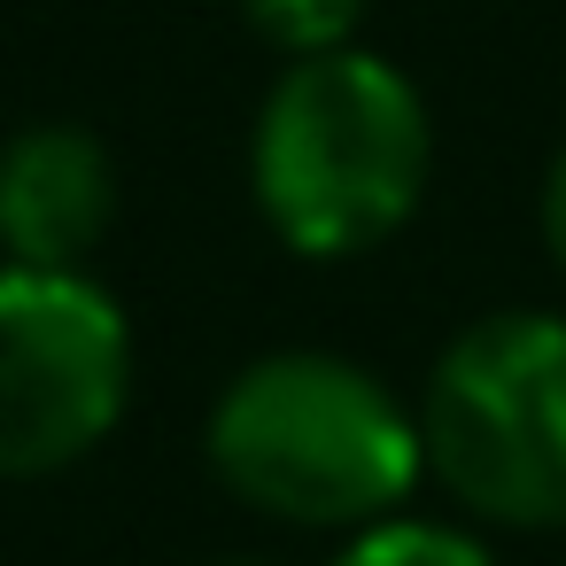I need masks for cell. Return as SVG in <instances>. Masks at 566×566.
Wrapping results in <instances>:
<instances>
[{"label":"cell","instance_id":"8","mask_svg":"<svg viewBox=\"0 0 566 566\" xmlns=\"http://www.w3.org/2000/svg\"><path fill=\"white\" fill-rule=\"evenodd\" d=\"M543 241H551V256H558V272H566V148H558L551 171H543Z\"/></svg>","mask_w":566,"mask_h":566},{"label":"cell","instance_id":"2","mask_svg":"<svg viewBox=\"0 0 566 566\" xmlns=\"http://www.w3.org/2000/svg\"><path fill=\"white\" fill-rule=\"evenodd\" d=\"M434 125L419 86L365 55H295L287 78L256 109L249 187L264 226L295 256H357L380 249L427 195Z\"/></svg>","mask_w":566,"mask_h":566},{"label":"cell","instance_id":"1","mask_svg":"<svg viewBox=\"0 0 566 566\" xmlns=\"http://www.w3.org/2000/svg\"><path fill=\"white\" fill-rule=\"evenodd\" d=\"M210 473L287 527H373L427 473L419 411L334 349H272L210 403Z\"/></svg>","mask_w":566,"mask_h":566},{"label":"cell","instance_id":"9","mask_svg":"<svg viewBox=\"0 0 566 566\" xmlns=\"http://www.w3.org/2000/svg\"><path fill=\"white\" fill-rule=\"evenodd\" d=\"M218 566H280V558H218Z\"/></svg>","mask_w":566,"mask_h":566},{"label":"cell","instance_id":"6","mask_svg":"<svg viewBox=\"0 0 566 566\" xmlns=\"http://www.w3.org/2000/svg\"><path fill=\"white\" fill-rule=\"evenodd\" d=\"M334 566H496V558H489L481 535H465L450 520H403V512H388L373 527H349V543H342Z\"/></svg>","mask_w":566,"mask_h":566},{"label":"cell","instance_id":"7","mask_svg":"<svg viewBox=\"0 0 566 566\" xmlns=\"http://www.w3.org/2000/svg\"><path fill=\"white\" fill-rule=\"evenodd\" d=\"M241 9L256 17V32L272 48H287V55H334V48H349L365 0H241Z\"/></svg>","mask_w":566,"mask_h":566},{"label":"cell","instance_id":"4","mask_svg":"<svg viewBox=\"0 0 566 566\" xmlns=\"http://www.w3.org/2000/svg\"><path fill=\"white\" fill-rule=\"evenodd\" d=\"M133 396V326L86 272L0 264V481L102 450Z\"/></svg>","mask_w":566,"mask_h":566},{"label":"cell","instance_id":"3","mask_svg":"<svg viewBox=\"0 0 566 566\" xmlns=\"http://www.w3.org/2000/svg\"><path fill=\"white\" fill-rule=\"evenodd\" d=\"M427 473L489 527H566V318L465 326L419 396Z\"/></svg>","mask_w":566,"mask_h":566},{"label":"cell","instance_id":"5","mask_svg":"<svg viewBox=\"0 0 566 566\" xmlns=\"http://www.w3.org/2000/svg\"><path fill=\"white\" fill-rule=\"evenodd\" d=\"M117 226V164L86 125H24L0 148V256L86 272Z\"/></svg>","mask_w":566,"mask_h":566}]
</instances>
